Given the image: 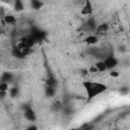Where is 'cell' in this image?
Returning a JSON list of instances; mask_svg holds the SVG:
<instances>
[{"mask_svg":"<svg viewBox=\"0 0 130 130\" xmlns=\"http://www.w3.org/2000/svg\"><path fill=\"white\" fill-rule=\"evenodd\" d=\"M107 89V85L102 83V82H93L92 85L86 89V93H87V101H91L93 98H95L96 95L103 93L105 90Z\"/></svg>","mask_w":130,"mask_h":130,"instance_id":"obj_1","label":"cell"},{"mask_svg":"<svg viewBox=\"0 0 130 130\" xmlns=\"http://www.w3.org/2000/svg\"><path fill=\"white\" fill-rule=\"evenodd\" d=\"M92 11H93V7H92L91 2H90L89 0H86V1L84 2L83 7L81 8V11H80L81 15H84V16H86V15H91V14H92Z\"/></svg>","mask_w":130,"mask_h":130,"instance_id":"obj_2","label":"cell"},{"mask_svg":"<svg viewBox=\"0 0 130 130\" xmlns=\"http://www.w3.org/2000/svg\"><path fill=\"white\" fill-rule=\"evenodd\" d=\"M105 65H106V67H107V69H113L114 67H116L117 66V64H118V61H117V59L115 58V57H113V56H110V57H107L106 59H105Z\"/></svg>","mask_w":130,"mask_h":130,"instance_id":"obj_3","label":"cell"},{"mask_svg":"<svg viewBox=\"0 0 130 130\" xmlns=\"http://www.w3.org/2000/svg\"><path fill=\"white\" fill-rule=\"evenodd\" d=\"M24 118L27 120V121H30V122H34L36 120V114H35V111L30 108V107H27L24 111Z\"/></svg>","mask_w":130,"mask_h":130,"instance_id":"obj_4","label":"cell"},{"mask_svg":"<svg viewBox=\"0 0 130 130\" xmlns=\"http://www.w3.org/2000/svg\"><path fill=\"white\" fill-rule=\"evenodd\" d=\"M83 42H84L86 45H88V46L95 45V44L99 42V37H98L96 35H89V36H87V37L83 40Z\"/></svg>","mask_w":130,"mask_h":130,"instance_id":"obj_5","label":"cell"},{"mask_svg":"<svg viewBox=\"0 0 130 130\" xmlns=\"http://www.w3.org/2000/svg\"><path fill=\"white\" fill-rule=\"evenodd\" d=\"M96 35H106L109 30V25L107 23H102L96 26Z\"/></svg>","mask_w":130,"mask_h":130,"instance_id":"obj_6","label":"cell"},{"mask_svg":"<svg viewBox=\"0 0 130 130\" xmlns=\"http://www.w3.org/2000/svg\"><path fill=\"white\" fill-rule=\"evenodd\" d=\"M93 66L95 67V69L98 70V73L100 72V73H103V72H106L108 69H107V67H106V65H105V62L104 61H96L94 64H93Z\"/></svg>","mask_w":130,"mask_h":130,"instance_id":"obj_7","label":"cell"},{"mask_svg":"<svg viewBox=\"0 0 130 130\" xmlns=\"http://www.w3.org/2000/svg\"><path fill=\"white\" fill-rule=\"evenodd\" d=\"M3 21H4L5 24H13V23L16 22V18L12 14H6V15H4Z\"/></svg>","mask_w":130,"mask_h":130,"instance_id":"obj_8","label":"cell"},{"mask_svg":"<svg viewBox=\"0 0 130 130\" xmlns=\"http://www.w3.org/2000/svg\"><path fill=\"white\" fill-rule=\"evenodd\" d=\"M46 85L47 86H50V87H54V85L56 84V79L54 78V76L52 75H49L47 78H46V81H45Z\"/></svg>","mask_w":130,"mask_h":130,"instance_id":"obj_9","label":"cell"},{"mask_svg":"<svg viewBox=\"0 0 130 130\" xmlns=\"http://www.w3.org/2000/svg\"><path fill=\"white\" fill-rule=\"evenodd\" d=\"M12 78H13V76H12L11 73L5 72V73H3L2 77H1V82H7V83H9L12 80Z\"/></svg>","mask_w":130,"mask_h":130,"instance_id":"obj_10","label":"cell"},{"mask_svg":"<svg viewBox=\"0 0 130 130\" xmlns=\"http://www.w3.org/2000/svg\"><path fill=\"white\" fill-rule=\"evenodd\" d=\"M14 9L16 11H21L23 9V3L20 0H16L14 3Z\"/></svg>","mask_w":130,"mask_h":130,"instance_id":"obj_11","label":"cell"},{"mask_svg":"<svg viewBox=\"0 0 130 130\" xmlns=\"http://www.w3.org/2000/svg\"><path fill=\"white\" fill-rule=\"evenodd\" d=\"M9 90V83L7 82H0V91L7 92Z\"/></svg>","mask_w":130,"mask_h":130,"instance_id":"obj_12","label":"cell"},{"mask_svg":"<svg viewBox=\"0 0 130 130\" xmlns=\"http://www.w3.org/2000/svg\"><path fill=\"white\" fill-rule=\"evenodd\" d=\"M109 75H110L111 77H113V78H117V77H119V76H120V72H119L118 70H115V69H111V70H110V73H109Z\"/></svg>","mask_w":130,"mask_h":130,"instance_id":"obj_13","label":"cell"},{"mask_svg":"<svg viewBox=\"0 0 130 130\" xmlns=\"http://www.w3.org/2000/svg\"><path fill=\"white\" fill-rule=\"evenodd\" d=\"M8 91H9V95H10L11 98H15V96L18 94V88H16V87L10 88Z\"/></svg>","mask_w":130,"mask_h":130,"instance_id":"obj_14","label":"cell"},{"mask_svg":"<svg viewBox=\"0 0 130 130\" xmlns=\"http://www.w3.org/2000/svg\"><path fill=\"white\" fill-rule=\"evenodd\" d=\"M92 81L91 80H84V81H82V86L84 87V89L86 90V89H88L91 85H92Z\"/></svg>","mask_w":130,"mask_h":130,"instance_id":"obj_15","label":"cell"},{"mask_svg":"<svg viewBox=\"0 0 130 130\" xmlns=\"http://www.w3.org/2000/svg\"><path fill=\"white\" fill-rule=\"evenodd\" d=\"M54 93H55V89H54V87L47 86V88H46V94L49 95V96H52Z\"/></svg>","mask_w":130,"mask_h":130,"instance_id":"obj_16","label":"cell"},{"mask_svg":"<svg viewBox=\"0 0 130 130\" xmlns=\"http://www.w3.org/2000/svg\"><path fill=\"white\" fill-rule=\"evenodd\" d=\"M31 5L34 6V8H36V9H39V8H41L42 7V5H43V3L42 2H40V1H32L31 2Z\"/></svg>","mask_w":130,"mask_h":130,"instance_id":"obj_17","label":"cell"},{"mask_svg":"<svg viewBox=\"0 0 130 130\" xmlns=\"http://www.w3.org/2000/svg\"><path fill=\"white\" fill-rule=\"evenodd\" d=\"M87 71H88V74H95V73H98V70L95 69V67H94L93 65L89 66V67L87 68Z\"/></svg>","mask_w":130,"mask_h":130,"instance_id":"obj_18","label":"cell"},{"mask_svg":"<svg viewBox=\"0 0 130 130\" xmlns=\"http://www.w3.org/2000/svg\"><path fill=\"white\" fill-rule=\"evenodd\" d=\"M24 130H39V127L37 125H35V124H31V125L27 126Z\"/></svg>","mask_w":130,"mask_h":130,"instance_id":"obj_19","label":"cell"},{"mask_svg":"<svg viewBox=\"0 0 130 130\" xmlns=\"http://www.w3.org/2000/svg\"><path fill=\"white\" fill-rule=\"evenodd\" d=\"M80 74H81L82 76H86V75H88V71H87V68H82V69L80 70Z\"/></svg>","mask_w":130,"mask_h":130,"instance_id":"obj_20","label":"cell"},{"mask_svg":"<svg viewBox=\"0 0 130 130\" xmlns=\"http://www.w3.org/2000/svg\"><path fill=\"white\" fill-rule=\"evenodd\" d=\"M81 130H92V126H86V127H83Z\"/></svg>","mask_w":130,"mask_h":130,"instance_id":"obj_21","label":"cell"},{"mask_svg":"<svg viewBox=\"0 0 130 130\" xmlns=\"http://www.w3.org/2000/svg\"><path fill=\"white\" fill-rule=\"evenodd\" d=\"M0 51H1V44H0Z\"/></svg>","mask_w":130,"mask_h":130,"instance_id":"obj_22","label":"cell"}]
</instances>
